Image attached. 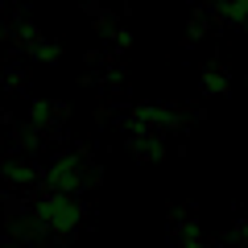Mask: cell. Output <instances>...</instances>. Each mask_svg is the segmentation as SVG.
<instances>
[{"label":"cell","instance_id":"cell-1","mask_svg":"<svg viewBox=\"0 0 248 248\" xmlns=\"http://www.w3.org/2000/svg\"><path fill=\"white\" fill-rule=\"evenodd\" d=\"M75 215H79V211H75V207L66 203V199H58V203L50 199V203H46V219H50V223H58V228H71V223H75Z\"/></svg>","mask_w":248,"mask_h":248}]
</instances>
